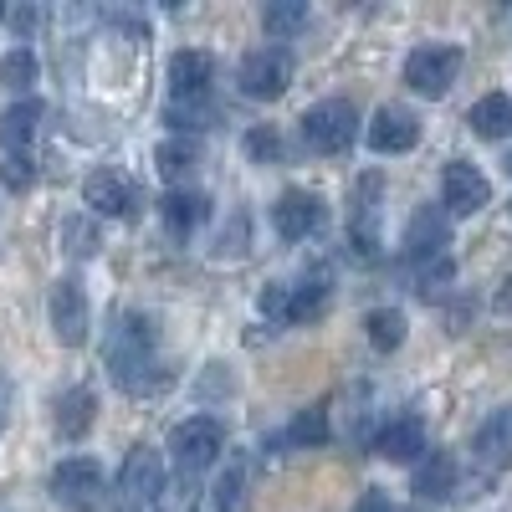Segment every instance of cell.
<instances>
[{
    "instance_id": "1",
    "label": "cell",
    "mask_w": 512,
    "mask_h": 512,
    "mask_svg": "<svg viewBox=\"0 0 512 512\" xmlns=\"http://www.w3.org/2000/svg\"><path fill=\"white\" fill-rule=\"evenodd\" d=\"M108 374L123 395H159L169 379V364L159 359V333L149 313H118L108 333Z\"/></svg>"
},
{
    "instance_id": "2",
    "label": "cell",
    "mask_w": 512,
    "mask_h": 512,
    "mask_svg": "<svg viewBox=\"0 0 512 512\" xmlns=\"http://www.w3.org/2000/svg\"><path fill=\"white\" fill-rule=\"evenodd\" d=\"M297 128H303V144L313 154H344L359 134V113L344 98H328V103H318V108H308L303 118H297Z\"/></svg>"
},
{
    "instance_id": "3",
    "label": "cell",
    "mask_w": 512,
    "mask_h": 512,
    "mask_svg": "<svg viewBox=\"0 0 512 512\" xmlns=\"http://www.w3.org/2000/svg\"><path fill=\"white\" fill-rule=\"evenodd\" d=\"M113 492H118V507L123 512H154L159 507V492H164V461H159V451H149V446L128 451Z\"/></svg>"
},
{
    "instance_id": "4",
    "label": "cell",
    "mask_w": 512,
    "mask_h": 512,
    "mask_svg": "<svg viewBox=\"0 0 512 512\" xmlns=\"http://www.w3.org/2000/svg\"><path fill=\"white\" fill-rule=\"evenodd\" d=\"M169 451H175V466L180 477H195L205 466H216L221 451H226V425L210 420V415H195L185 425H175V436H169Z\"/></svg>"
},
{
    "instance_id": "5",
    "label": "cell",
    "mask_w": 512,
    "mask_h": 512,
    "mask_svg": "<svg viewBox=\"0 0 512 512\" xmlns=\"http://www.w3.org/2000/svg\"><path fill=\"white\" fill-rule=\"evenodd\" d=\"M52 502L67 512H98L103 507V466L88 456H72L52 472Z\"/></svg>"
},
{
    "instance_id": "6",
    "label": "cell",
    "mask_w": 512,
    "mask_h": 512,
    "mask_svg": "<svg viewBox=\"0 0 512 512\" xmlns=\"http://www.w3.org/2000/svg\"><path fill=\"white\" fill-rule=\"evenodd\" d=\"M236 82H241V93H246V98H262V103H272V98H282V93H287V82H292V57H287L282 47L246 52V57H241Z\"/></svg>"
},
{
    "instance_id": "7",
    "label": "cell",
    "mask_w": 512,
    "mask_h": 512,
    "mask_svg": "<svg viewBox=\"0 0 512 512\" xmlns=\"http://www.w3.org/2000/svg\"><path fill=\"white\" fill-rule=\"evenodd\" d=\"M446 246H451V221L441 216V210L420 205L410 216V226H405V256L415 267L436 272V267H446Z\"/></svg>"
},
{
    "instance_id": "8",
    "label": "cell",
    "mask_w": 512,
    "mask_h": 512,
    "mask_svg": "<svg viewBox=\"0 0 512 512\" xmlns=\"http://www.w3.org/2000/svg\"><path fill=\"white\" fill-rule=\"evenodd\" d=\"M88 328H93L88 292H82L77 277H62V282L52 287V333H57V344L82 349V344H88Z\"/></svg>"
},
{
    "instance_id": "9",
    "label": "cell",
    "mask_w": 512,
    "mask_h": 512,
    "mask_svg": "<svg viewBox=\"0 0 512 512\" xmlns=\"http://www.w3.org/2000/svg\"><path fill=\"white\" fill-rule=\"evenodd\" d=\"M456 72H461V52L456 47H420V52L405 57V82L420 98H446Z\"/></svg>"
},
{
    "instance_id": "10",
    "label": "cell",
    "mask_w": 512,
    "mask_h": 512,
    "mask_svg": "<svg viewBox=\"0 0 512 512\" xmlns=\"http://www.w3.org/2000/svg\"><path fill=\"white\" fill-rule=\"evenodd\" d=\"M379 195H384V180L364 175L349 205V246L359 262H374V251H379Z\"/></svg>"
},
{
    "instance_id": "11",
    "label": "cell",
    "mask_w": 512,
    "mask_h": 512,
    "mask_svg": "<svg viewBox=\"0 0 512 512\" xmlns=\"http://www.w3.org/2000/svg\"><path fill=\"white\" fill-rule=\"evenodd\" d=\"M441 200L451 216H477V210L492 200V185L477 164H446V175H441Z\"/></svg>"
},
{
    "instance_id": "12",
    "label": "cell",
    "mask_w": 512,
    "mask_h": 512,
    "mask_svg": "<svg viewBox=\"0 0 512 512\" xmlns=\"http://www.w3.org/2000/svg\"><path fill=\"white\" fill-rule=\"evenodd\" d=\"M272 226L282 241H308L323 226V200L313 190H282V200L272 205Z\"/></svg>"
},
{
    "instance_id": "13",
    "label": "cell",
    "mask_w": 512,
    "mask_h": 512,
    "mask_svg": "<svg viewBox=\"0 0 512 512\" xmlns=\"http://www.w3.org/2000/svg\"><path fill=\"white\" fill-rule=\"evenodd\" d=\"M420 144V118L410 113V108H379L374 113V123H369V149L374 154H405V149H415Z\"/></svg>"
},
{
    "instance_id": "14",
    "label": "cell",
    "mask_w": 512,
    "mask_h": 512,
    "mask_svg": "<svg viewBox=\"0 0 512 512\" xmlns=\"http://www.w3.org/2000/svg\"><path fill=\"white\" fill-rule=\"evenodd\" d=\"M82 200H88L93 216H128V210L139 205L134 185H128L118 169H93V175L82 180Z\"/></svg>"
},
{
    "instance_id": "15",
    "label": "cell",
    "mask_w": 512,
    "mask_h": 512,
    "mask_svg": "<svg viewBox=\"0 0 512 512\" xmlns=\"http://www.w3.org/2000/svg\"><path fill=\"white\" fill-rule=\"evenodd\" d=\"M374 451L384 461H415L425 451V425L420 415H395V420H384V431L374 436Z\"/></svg>"
},
{
    "instance_id": "16",
    "label": "cell",
    "mask_w": 512,
    "mask_h": 512,
    "mask_svg": "<svg viewBox=\"0 0 512 512\" xmlns=\"http://www.w3.org/2000/svg\"><path fill=\"white\" fill-rule=\"evenodd\" d=\"M210 77H216V57H210V52H175V57H169V88H175V98H200L205 93V82Z\"/></svg>"
},
{
    "instance_id": "17",
    "label": "cell",
    "mask_w": 512,
    "mask_h": 512,
    "mask_svg": "<svg viewBox=\"0 0 512 512\" xmlns=\"http://www.w3.org/2000/svg\"><path fill=\"white\" fill-rule=\"evenodd\" d=\"M472 451H477V461L487 466V472H497V466L512 461V410H492V415L482 420Z\"/></svg>"
},
{
    "instance_id": "18",
    "label": "cell",
    "mask_w": 512,
    "mask_h": 512,
    "mask_svg": "<svg viewBox=\"0 0 512 512\" xmlns=\"http://www.w3.org/2000/svg\"><path fill=\"white\" fill-rule=\"evenodd\" d=\"M456 477H461L456 456H451V451H431V461L415 466V492H420L425 502H446V497L456 492Z\"/></svg>"
},
{
    "instance_id": "19",
    "label": "cell",
    "mask_w": 512,
    "mask_h": 512,
    "mask_svg": "<svg viewBox=\"0 0 512 512\" xmlns=\"http://www.w3.org/2000/svg\"><path fill=\"white\" fill-rule=\"evenodd\" d=\"M159 221H164L169 236H190V231L205 221V195H195V190H169V195L159 200Z\"/></svg>"
},
{
    "instance_id": "20",
    "label": "cell",
    "mask_w": 512,
    "mask_h": 512,
    "mask_svg": "<svg viewBox=\"0 0 512 512\" xmlns=\"http://www.w3.org/2000/svg\"><path fill=\"white\" fill-rule=\"evenodd\" d=\"M36 123H41V103H36V98L11 103L6 113H0V144H6L11 154H26V144H31V134H36Z\"/></svg>"
},
{
    "instance_id": "21",
    "label": "cell",
    "mask_w": 512,
    "mask_h": 512,
    "mask_svg": "<svg viewBox=\"0 0 512 512\" xmlns=\"http://www.w3.org/2000/svg\"><path fill=\"white\" fill-rule=\"evenodd\" d=\"M466 123H472L482 139H507L512 134V98L507 93H487L472 113H466Z\"/></svg>"
},
{
    "instance_id": "22",
    "label": "cell",
    "mask_w": 512,
    "mask_h": 512,
    "mask_svg": "<svg viewBox=\"0 0 512 512\" xmlns=\"http://www.w3.org/2000/svg\"><path fill=\"white\" fill-rule=\"evenodd\" d=\"M93 390H72L57 400V431L62 441H77V436H88V425H93Z\"/></svg>"
},
{
    "instance_id": "23",
    "label": "cell",
    "mask_w": 512,
    "mask_h": 512,
    "mask_svg": "<svg viewBox=\"0 0 512 512\" xmlns=\"http://www.w3.org/2000/svg\"><path fill=\"white\" fill-rule=\"evenodd\" d=\"M195 159H200V149H195L190 139H164V144L154 149V164H159V175H164L169 185H180L190 169H195Z\"/></svg>"
},
{
    "instance_id": "24",
    "label": "cell",
    "mask_w": 512,
    "mask_h": 512,
    "mask_svg": "<svg viewBox=\"0 0 512 512\" xmlns=\"http://www.w3.org/2000/svg\"><path fill=\"white\" fill-rule=\"evenodd\" d=\"M364 328H369V344H374L379 354H395V349L405 344V313H395V308H374V313L364 318Z\"/></svg>"
},
{
    "instance_id": "25",
    "label": "cell",
    "mask_w": 512,
    "mask_h": 512,
    "mask_svg": "<svg viewBox=\"0 0 512 512\" xmlns=\"http://www.w3.org/2000/svg\"><path fill=\"white\" fill-rule=\"evenodd\" d=\"M328 308V277H313L303 287H287V323H303V318H318Z\"/></svg>"
},
{
    "instance_id": "26",
    "label": "cell",
    "mask_w": 512,
    "mask_h": 512,
    "mask_svg": "<svg viewBox=\"0 0 512 512\" xmlns=\"http://www.w3.org/2000/svg\"><path fill=\"white\" fill-rule=\"evenodd\" d=\"M262 26H267V36L287 41V36H297L308 26V6H303V0H277V6L262 11Z\"/></svg>"
},
{
    "instance_id": "27",
    "label": "cell",
    "mask_w": 512,
    "mask_h": 512,
    "mask_svg": "<svg viewBox=\"0 0 512 512\" xmlns=\"http://www.w3.org/2000/svg\"><path fill=\"white\" fill-rule=\"evenodd\" d=\"M0 82H6V88H16V93L31 88V82H36V57H31V47L6 52V62H0Z\"/></svg>"
},
{
    "instance_id": "28",
    "label": "cell",
    "mask_w": 512,
    "mask_h": 512,
    "mask_svg": "<svg viewBox=\"0 0 512 512\" xmlns=\"http://www.w3.org/2000/svg\"><path fill=\"white\" fill-rule=\"evenodd\" d=\"M287 441H292V446H323V441H328V415H323V410H303V415L292 420Z\"/></svg>"
},
{
    "instance_id": "29",
    "label": "cell",
    "mask_w": 512,
    "mask_h": 512,
    "mask_svg": "<svg viewBox=\"0 0 512 512\" xmlns=\"http://www.w3.org/2000/svg\"><path fill=\"white\" fill-rule=\"evenodd\" d=\"M0 180H6V190H31L36 185V164L26 154H6V164H0Z\"/></svg>"
},
{
    "instance_id": "30",
    "label": "cell",
    "mask_w": 512,
    "mask_h": 512,
    "mask_svg": "<svg viewBox=\"0 0 512 512\" xmlns=\"http://www.w3.org/2000/svg\"><path fill=\"white\" fill-rule=\"evenodd\" d=\"M246 154H251V159H262V164H267V159L277 164V159H282V139H277V128H251V134H246Z\"/></svg>"
},
{
    "instance_id": "31",
    "label": "cell",
    "mask_w": 512,
    "mask_h": 512,
    "mask_svg": "<svg viewBox=\"0 0 512 512\" xmlns=\"http://www.w3.org/2000/svg\"><path fill=\"white\" fill-rule=\"evenodd\" d=\"M262 318H267V323H287V287H282V282H272V287L262 292Z\"/></svg>"
},
{
    "instance_id": "32",
    "label": "cell",
    "mask_w": 512,
    "mask_h": 512,
    "mask_svg": "<svg viewBox=\"0 0 512 512\" xmlns=\"http://www.w3.org/2000/svg\"><path fill=\"white\" fill-rule=\"evenodd\" d=\"M62 236L72 241V246H67L72 256H88V251H93V231L82 226V221H67V226H62Z\"/></svg>"
},
{
    "instance_id": "33",
    "label": "cell",
    "mask_w": 512,
    "mask_h": 512,
    "mask_svg": "<svg viewBox=\"0 0 512 512\" xmlns=\"http://www.w3.org/2000/svg\"><path fill=\"white\" fill-rule=\"evenodd\" d=\"M359 512H405V507H395V502L384 497V492H369V497L359 502Z\"/></svg>"
},
{
    "instance_id": "34",
    "label": "cell",
    "mask_w": 512,
    "mask_h": 512,
    "mask_svg": "<svg viewBox=\"0 0 512 512\" xmlns=\"http://www.w3.org/2000/svg\"><path fill=\"white\" fill-rule=\"evenodd\" d=\"M11 374H0V431H6V420H11Z\"/></svg>"
},
{
    "instance_id": "35",
    "label": "cell",
    "mask_w": 512,
    "mask_h": 512,
    "mask_svg": "<svg viewBox=\"0 0 512 512\" xmlns=\"http://www.w3.org/2000/svg\"><path fill=\"white\" fill-rule=\"evenodd\" d=\"M507 175H512V154H507Z\"/></svg>"
},
{
    "instance_id": "36",
    "label": "cell",
    "mask_w": 512,
    "mask_h": 512,
    "mask_svg": "<svg viewBox=\"0 0 512 512\" xmlns=\"http://www.w3.org/2000/svg\"><path fill=\"white\" fill-rule=\"evenodd\" d=\"M0 21H6V6H0Z\"/></svg>"
},
{
    "instance_id": "37",
    "label": "cell",
    "mask_w": 512,
    "mask_h": 512,
    "mask_svg": "<svg viewBox=\"0 0 512 512\" xmlns=\"http://www.w3.org/2000/svg\"><path fill=\"white\" fill-rule=\"evenodd\" d=\"M210 512H221V507H210Z\"/></svg>"
}]
</instances>
